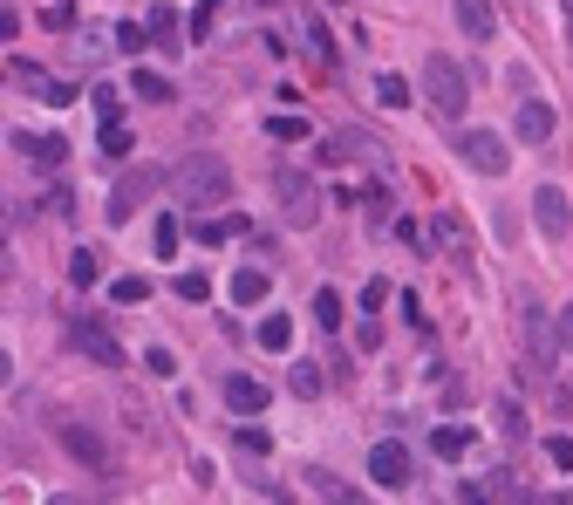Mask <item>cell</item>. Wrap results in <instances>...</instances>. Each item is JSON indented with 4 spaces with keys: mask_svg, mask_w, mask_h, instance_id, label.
<instances>
[{
    "mask_svg": "<svg viewBox=\"0 0 573 505\" xmlns=\"http://www.w3.org/2000/svg\"><path fill=\"white\" fill-rule=\"evenodd\" d=\"M198 239H205V246H226V239H246V219H232V212H219V219H198Z\"/></svg>",
    "mask_w": 573,
    "mask_h": 505,
    "instance_id": "20",
    "label": "cell"
},
{
    "mask_svg": "<svg viewBox=\"0 0 573 505\" xmlns=\"http://www.w3.org/2000/svg\"><path fill=\"white\" fill-rule=\"evenodd\" d=\"M512 130H519V144H546V137H553V110H546L539 96H526L519 117H512Z\"/></svg>",
    "mask_w": 573,
    "mask_h": 505,
    "instance_id": "15",
    "label": "cell"
},
{
    "mask_svg": "<svg viewBox=\"0 0 573 505\" xmlns=\"http://www.w3.org/2000/svg\"><path fill=\"white\" fill-rule=\"evenodd\" d=\"M144 369H151V376H178V355H171V349H151V355H144Z\"/></svg>",
    "mask_w": 573,
    "mask_h": 505,
    "instance_id": "38",
    "label": "cell"
},
{
    "mask_svg": "<svg viewBox=\"0 0 573 505\" xmlns=\"http://www.w3.org/2000/svg\"><path fill=\"white\" fill-rule=\"evenodd\" d=\"M273 192H280V219H287V226H314V219H321V192H314V178H301V171H280V178H273Z\"/></svg>",
    "mask_w": 573,
    "mask_h": 505,
    "instance_id": "4",
    "label": "cell"
},
{
    "mask_svg": "<svg viewBox=\"0 0 573 505\" xmlns=\"http://www.w3.org/2000/svg\"><path fill=\"white\" fill-rule=\"evenodd\" d=\"M62 444H69V458H82L89 471H116V451L96 424H62Z\"/></svg>",
    "mask_w": 573,
    "mask_h": 505,
    "instance_id": "8",
    "label": "cell"
},
{
    "mask_svg": "<svg viewBox=\"0 0 573 505\" xmlns=\"http://www.w3.org/2000/svg\"><path fill=\"white\" fill-rule=\"evenodd\" d=\"M533 226L546 239H567L573 233V205H567V192H560V185H539L533 192Z\"/></svg>",
    "mask_w": 573,
    "mask_h": 505,
    "instance_id": "9",
    "label": "cell"
},
{
    "mask_svg": "<svg viewBox=\"0 0 573 505\" xmlns=\"http://www.w3.org/2000/svg\"><path fill=\"white\" fill-rule=\"evenodd\" d=\"M14 144H21V157H28V164H41V171H62V164H69V144H62L55 130H35V137H14Z\"/></svg>",
    "mask_w": 573,
    "mask_h": 505,
    "instance_id": "12",
    "label": "cell"
},
{
    "mask_svg": "<svg viewBox=\"0 0 573 505\" xmlns=\"http://www.w3.org/2000/svg\"><path fill=\"white\" fill-rule=\"evenodd\" d=\"M267 287H273V273H267V267H239V273H232V301H239V308L267 301Z\"/></svg>",
    "mask_w": 573,
    "mask_h": 505,
    "instance_id": "16",
    "label": "cell"
},
{
    "mask_svg": "<svg viewBox=\"0 0 573 505\" xmlns=\"http://www.w3.org/2000/svg\"><path fill=\"white\" fill-rule=\"evenodd\" d=\"M464 96H471V76L458 69V55H430L423 62V103L437 117H464Z\"/></svg>",
    "mask_w": 573,
    "mask_h": 505,
    "instance_id": "2",
    "label": "cell"
},
{
    "mask_svg": "<svg viewBox=\"0 0 573 505\" xmlns=\"http://www.w3.org/2000/svg\"><path fill=\"white\" fill-rule=\"evenodd\" d=\"M519 328H526V383H546L553 376V335H546V308L539 301H519Z\"/></svg>",
    "mask_w": 573,
    "mask_h": 505,
    "instance_id": "3",
    "label": "cell"
},
{
    "mask_svg": "<svg viewBox=\"0 0 573 505\" xmlns=\"http://www.w3.org/2000/svg\"><path fill=\"white\" fill-rule=\"evenodd\" d=\"M130 89H137L144 103H171V96H178V89H171V76H157V69H137V76H130Z\"/></svg>",
    "mask_w": 573,
    "mask_h": 505,
    "instance_id": "22",
    "label": "cell"
},
{
    "mask_svg": "<svg viewBox=\"0 0 573 505\" xmlns=\"http://www.w3.org/2000/svg\"><path fill=\"white\" fill-rule=\"evenodd\" d=\"M260 349H267V355L294 349V321H287V314H267V321H260Z\"/></svg>",
    "mask_w": 573,
    "mask_h": 505,
    "instance_id": "18",
    "label": "cell"
},
{
    "mask_svg": "<svg viewBox=\"0 0 573 505\" xmlns=\"http://www.w3.org/2000/svg\"><path fill=\"white\" fill-rule=\"evenodd\" d=\"M157 185H164V171H157V164L123 171V178H116V192H110V226H130V212H137V205H144Z\"/></svg>",
    "mask_w": 573,
    "mask_h": 505,
    "instance_id": "5",
    "label": "cell"
},
{
    "mask_svg": "<svg viewBox=\"0 0 573 505\" xmlns=\"http://www.w3.org/2000/svg\"><path fill=\"white\" fill-rule=\"evenodd\" d=\"M369 144H376V137L348 123V130H335V137L321 144V164H355V157H369Z\"/></svg>",
    "mask_w": 573,
    "mask_h": 505,
    "instance_id": "14",
    "label": "cell"
},
{
    "mask_svg": "<svg viewBox=\"0 0 573 505\" xmlns=\"http://www.w3.org/2000/svg\"><path fill=\"white\" fill-rule=\"evenodd\" d=\"M355 342H362V349H382V321H376V314H362V328H355Z\"/></svg>",
    "mask_w": 573,
    "mask_h": 505,
    "instance_id": "41",
    "label": "cell"
},
{
    "mask_svg": "<svg viewBox=\"0 0 573 505\" xmlns=\"http://www.w3.org/2000/svg\"><path fill=\"white\" fill-rule=\"evenodd\" d=\"M103 157H130V123L103 117Z\"/></svg>",
    "mask_w": 573,
    "mask_h": 505,
    "instance_id": "27",
    "label": "cell"
},
{
    "mask_svg": "<svg viewBox=\"0 0 573 505\" xmlns=\"http://www.w3.org/2000/svg\"><path fill=\"white\" fill-rule=\"evenodd\" d=\"M178 301H212V280L205 273H178Z\"/></svg>",
    "mask_w": 573,
    "mask_h": 505,
    "instance_id": "32",
    "label": "cell"
},
{
    "mask_svg": "<svg viewBox=\"0 0 573 505\" xmlns=\"http://www.w3.org/2000/svg\"><path fill=\"white\" fill-rule=\"evenodd\" d=\"M110 301L116 308H144L151 301V280L144 273H123V280H110Z\"/></svg>",
    "mask_w": 573,
    "mask_h": 505,
    "instance_id": "19",
    "label": "cell"
},
{
    "mask_svg": "<svg viewBox=\"0 0 573 505\" xmlns=\"http://www.w3.org/2000/svg\"><path fill=\"white\" fill-rule=\"evenodd\" d=\"M69 280H76V287H96V280H103V260H96V246H82L76 260H69Z\"/></svg>",
    "mask_w": 573,
    "mask_h": 505,
    "instance_id": "26",
    "label": "cell"
},
{
    "mask_svg": "<svg viewBox=\"0 0 573 505\" xmlns=\"http://www.w3.org/2000/svg\"><path fill=\"white\" fill-rule=\"evenodd\" d=\"M171 185H178V198H185L191 212H212V205L232 198V164L212 157V151H198V157H185V164L171 171Z\"/></svg>",
    "mask_w": 573,
    "mask_h": 505,
    "instance_id": "1",
    "label": "cell"
},
{
    "mask_svg": "<svg viewBox=\"0 0 573 505\" xmlns=\"http://www.w3.org/2000/svg\"><path fill=\"white\" fill-rule=\"evenodd\" d=\"M7 362H14V355H7V349H0V383H7V376H14V369H7Z\"/></svg>",
    "mask_w": 573,
    "mask_h": 505,
    "instance_id": "46",
    "label": "cell"
},
{
    "mask_svg": "<svg viewBox=\"0 0 573 505\" xmlns=\"http://www.w3.org/2000/svg\"><path fill=\"white\" fill-rule=\"evenodd\" d=\"M226 403L239 410V417H260V410L273 403V389L260 383V376H226Z\"/></svg>",
    "mask_w": 573,
    "mask_h": 505,
    "instance_id": "13",
    "label": "cell"
},
{
    "mask_svg": "<svg viewBox=\"0 0 573 505\" xmlns=\"http://www.w3.org/2000/svg\"><path fill=\"white\" fill-rule=\"evenodd\" d=\"M0 273H7V239H0Z\"/></svg>",
    "mask_w": 573,
    "mask_h": 505,
    "instance_id": "49",
    "label": "cell"
},
{
    "mask_svg": "<svg viewBox=\"0 0 573 505\" xmlns=\"http://www.w3.org/2000/svg\"><path fill=\"white\" fill-rule=\"evenodd\" d=\"M382 301H389V280H369V287H362V314H376Z\"/></svg>",
    "mask_w": 573,
    "mask_h": 505,
    "instance_id": "42",
    "label": "cell"
},
{
    "mask_svg": "<svg viewBox=\"0 0 573 505\" xmlns=\"http://www.w3.org/2000/svg\"><path fill=\"white\" fill-rule=\"evenodd\" d=\"M451 21H458V35H464V41H492V35H498L492 0H458V7H451Z\"/></svg>",
    "mask_w": 573,
    "mask_h": 505,
    "instance_id": "11",
    "label": "cell"
},
{
    "mask_svg": "<svg viewBox=\"0 0 573 505\" xmlns=\"http://www.w3.org/2000/svg\"><path fill=\"white\" fill-rule=\"evenodd\" d=\"M498 430H505V437H519V444H526V410H519V403H498Z\"/></svg>",
    "mask_w": 573,
    "mask_h": 505,
    "instance_id": "33",
    "label": "cell"
},
{
    "mask_svg": "<svg viewBox=\"0 0 573 505\" xmlns=\"http://www.w3.org/2000/svg\"><path fill=\"white\" fill-rule=\"evenodd\" d=\"M369 478L389 485V492H396V485H410V444H403V437H382L376 451H369Z\"/></svg>",
    "mask_w": 573,
    "mask_h": 505,
    "instance_id": "10",
    "label": "cell"
},
{
    "mask_svg": "<svg viewBox=\"0 0 573 505\" xmlns=\"http://www.w3.org/2000/svg\"><path fill=\"white\" fill-rule=\"evenodd\" d=\"M267 130H273V137H280V144H294V137H307V123H301V117H273Z\"/></svg>",
    "mask_w": 573,
    "mask_h": 505,
    "instance_id": "40",
    "label": "cell"
},
{
    "mask_svg": "<svg viewBox=\"0 0 573 505\" xmlns=\"http://www.w3.org/2000/svg\"><path fill=\"white\" fill-rule=\"evenodd\" d=\"M219 14H226V0H198V7H191V41L212 35V28H219Z\"/></svg>",
    "mask_w": 573,
    "mask_h": 505,
    "instance_id": "25",
    "label": "cell"
},
{
    "mask_svg": "<svg viewBox=\"0 0 573 505\" xmlns=\"http://www.w3.org/2000/svg\"><path fill=\"white\" fill-rule=\"evenodd\" d=\"M546 458H553L560 471H573V437H546Z\"/></svg>",
    "mask_w": 573,
    "mask_h": 505,
    "instance_id": "39",
    "label": "cell"
},
{
    "mask_svg": "<svg viewBox=\"0 0 573 505\" xmlns=\"http://www.w3.org/2000/svg\"><path fill=\"white\" fill-rule=\"evenodd\" d=\"M157 253H164V260H171V253H178V239H185V226H178V212H164V219H157Z\"/></svg>",
    "mask_w": 573,
    "mask_h": 505,
    "instance_id": "29",
    "label": "cell"
},
{
    "mask_svg": "<svg viewBox=\"0 0 573 505\" xmlns=\"http://www.w3.org/2000/svg\"><path fill=\"white\" fill-rule=\"evenodd\" d=\"M307 48H314L321 62H335V41H328V28H321V14H307Z\"/></svg>",
    "mask_w": 573,
    "mask_h": 505,
    "instance_id": "31",
    "label": "cell"
},
{
    "mask_svg": "<svg viewBox=\"0 0 573 505\" xmlns=\"http://www.w3.org/2000/svg\"><path fill=\"white\" fill-rule=\"evenodd\" d=\"M21 35V14H14V7H0V41H14Z\"/></svg>",
    "mask_w": 573,
    "mask_h": 505,
    "instance_id": "45",
    "label": "cell"
},
{
    "mask_svg": "<svg viewBox=\"0 0 573 505\" xmlns=\"http://www.w3.org/2000/svg\"><path fill=\"white\" fill-rule=\"evenodd\" d=\"M48 505H82V499H69V492H55V499H48Z\"/></svg>",
    "mask_w": 573,
    "mask_h": 505,
    "instance_id": "47",
    "label": "cell"
},
{
    "mask_svg": "<svg viewBox=\"0 0 573 505\" xmlns=\"http://www.w3.org/2000/svg\"><path fill=\"white\" fill-rule=\"evenodd\" d=\"M546 505H573V492H560V499H546Z\"/></svg>",
    "mask_w": 573,
    "mask_h": 505,
    "instance_id": "48",
    "label": "cell"
},
{
    "mask_svg": "<svg viewBox=\"0 0 573 505\" xmlns=\"http://www.w3.org/2000/svg\"><path fill=\"white\" fill-rule=\"evenodd\" d=\"M151 41H157V48H171V41H178V14H171L164 0L151 7Z\"/></svg>",
    "mask_w": 573,
    "mask_h": 505,
    "instance_id": "28",
    "label": "cell"
},
{
    "mask_svg": "<svg viewBox=\"0 0 573 505\" xmlns=\"http://www.w3.org/2000/svg\"><path fill=\"white\" fill-rule=\"evenodd\" d=\"M342 314H348V301L335 294V287H321V294H314V328H328V335H335V328H342Z\"/></svg>",
    "mask_w": 573,
    "mask_h": 505,
    "instance_id": "21",
    "label": "cell"
},
{
    "mask_svg": "<svg viewBox=\"0 0 573 505\" xmlns=\"http://www.w3.org/2000/svg\"><path fill=\"white\" fill-rule=\"evenodd\" d=\"M69 342H76L96 369H123V362H130V355H123V342H116L103 321H76V328H69Z\"/></svg>",
    "mask_w": 573,
    "mask_h": 505,
    "instance_id": "7",
    "label": "cell"
},
{
    "mask_svg": "<svg viewBox=\"0 0 573 505\" xmlns=\"http://www.w3.org/2000/svg\"><path fill=\"white\" fill-rule=\"evenodd\" d=\"M458 157L478 171V178H498V171L512 164V151H505V137H498V130H458Z\"/></svg>",
    "mask_w": 573,
    "mask_h": 505,
    "instance_id": "6",
    "label": "cell"
},
{
    "mask_svg": "<svg viewBox=\"0 0 573 505\" xmlns=\"http://www.w3.org/2000/svg\"><path fill=\"white\" fill-rule=\"evenodd\" d=\"M553 349L573 362V308H560V321H553Z\"/></svg>",
    "mask_w": 573,
    "mask_h": 505,
    "instance_id": "35",
    "label": "cell"
},
{
    "mask_svg": "<svg viewBox=\"0 0 573 505\" xmlns=\"http://www.w3.org/2000/svg\"><path fill=\"white\" fill-rule=\"evenodd\" d=\"M430 451H437L444 465H458L464 451H471V430H458V424H437V430H430Z\"/></svg>",
    "mask_w": 573,
    "mask_h": 505,
    "instance_id": "17",
    "label": "cell"
},
{
    "mask_svg": "<svg viewBox=\"0 0 573 505\" xmlns=\"http://www.w3.org/2000/svg\"><path fill=\"white\" fill-rule=\"evenodd\" d=\"M116 48H123V55H144L151 35H137V21H130V28H116Z\"/></svg>",
    "mask_w": 573,
    "mask_h": 505,
    "instance_id": "37",
    "label": "cell"
},
{
    "mask_svg": "<svg viewBox=\"0 0 573 505\" xmlns=\"http://www.w3.org/2000/svg\"><path fill=\"white\" fill-rule=\"evenodd\" d=\"M287 383H294V396H321L328 376H321V369H307V362H294V376H287Z\"/></svg>",
    "mask_w": 573,
    "mask_h": 505,
    "instance_id": "30",
    "label": "cell"
},
{
    "mask_svg": "<svg viewBox=\"0 0 573 505\" xmlns=\"http://www.w3.org/2000/svg\"><path fill=\"white\" fill-rule=\"evenodd\" d=\"M376 96L389 103V110H403V103H410V82H403V76H382V82H376Z\"/></svg>",
    "mask_w": 573,
    "mask_h": 505,
    "instance_id": "34",
    "label": "cell"
},
{
    "mask_svg": "<svg viewBox=\"0 0 573 505\" xmlns=\"http://www.w3.org/2000/svg\"><path fill=\"white\" fill-rule=\"evenodd\" d=\"M458 499H464V505H498V492H492V485H464Z\"/></svg>",
    "mask_w": 573,
    "mask_h": 505,
    "instance_id": "44",
    "label": "cell"
},
{
    "mask_svg": "<svg viewBox=\"0 0 573 505\" xmlns=\"http://www.w3.org/2000/svg\"><path fill=\"white\" fill-rule=\"evenodd\" d=\"M362 212L382 226V219H389V192H382V185H369V192H362Z\"/></svg>",
    "mask_w": 573,
    "mask_h": 505,
    "instance_id": "36",
    "label": "cell"
},
{
    "mask_svg": "<svg viewBox=\"0 0 573 505\" xmlns=\"http://www.w3.org/2000/svg\"><path fill=\"white\" fill-rule=\"evenodd\" d=\"M430 239H437L444 253H464V219H458V212H437V226H430Z\"/></svg>",
    "mask_w": 573,
    "mask_h": 505,
    "instance_id": "23",
    "label": "cell"
},
{
    "mask_svg": "<svg viewBox=\"0 0 573 505\" xmlns=\"http://www.w3.org/2000/svg\"><path fill=\"white\" fill-rule=\"evenodd\" d=\"M239 451H253V458H267V430H246V424H239Z\"/></svg>",
    "mask_w": 573,
    "mask_h": 505,
    "instance_id": "43",
    "label": "cell"
},
{
    "mask_svg": "<svg viewBox=\"0 0 573 505\" xmlns=\"http://www.w3.org/2000/svg\"><path fill=\"white\" fill-rule=\"evenodd\" d=\"M110 35H116V28H82L76 55H82V62H103V55H110Z\"/></svg>",
    "mask_w": 573,
    "mask_h": 505,
    "instance_id": "24",
    "label": "cell"
}]
</instances>
